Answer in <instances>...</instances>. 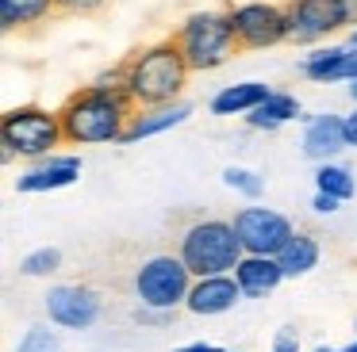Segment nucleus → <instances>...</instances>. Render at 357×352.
Segmentation results:
<instances>
[{"label":"nucleus","mask_w":357,"mask_h":352,"mask_svg":"<svg viewBox=\"0 0 357 352\" xmlns=\"http://www.w3.org/2000/svg\"><path fill=\"white\" fill-rule=\"evenodd\" d=\"M219 352H227V349H219Z\"/></svg>","instance_id":"c9c22d12"},{"label":"nucleus","mask_w":357,"mask_h":352,"mask_svg":"<svg viewBox=\"0 0 357 352\" xmlns=\"http://www.w3.org/2000/svg\"><path fill=\"white\" fill-rule=\"evenodd\" d=\"M342 119H346V145H349V150H357V104H354V111L342 115Z\"/></svg>","instance_id":"cd10ccee"},{"label":"nucleus","mask_w":357,"mask_h":352,"mask_svg":"<svg viewBox=\"0 0 357 352\" xmlns=\"http://www.w3.org/2000/svg\"><path fill=\"white\" fill-rule=\"evenodd\" d=\"M303 77L315 84H338V81H357V50L354 46H326L303 58Z\"/></svg>","instance_id":"4468645a"},{"label":"nucleus","mask_w":357,"mask_h":352,"mask_svg":"<svg viewBox=\"0 0 357 352\" xmlns=\"http://www.w3.org/2000/svg\"><path fill=\"white\" fill-rule=\"evenodd\" d=\"M292 119H300V99L288 96V92H269V99L246 115V122L254 130H280Z\"/></svg>","instance_id":"aec40b11"},{"label":"nucleus","mask_w":357,"mask_h":352,"mask_svg":"<svg viewBox=\"0 0 357 352\" xmlns=\"http://www.w3.org/2000/svg\"><path fill=\"white\" fill-rule=\"evenodd\" d=\"M231 27L242 50H269V46L288 42V12L284 4H269V0H246V4H231Z\"/></svg>","instance_id":"0eeeda50"},{"label":"nucleus","mask_w":357,"mask_h":352,"mask_svg":"<svg viewBox=\"0 0 357 352\" xmlns=\"http://www.w3.org/2000/svg\"><path fill=\"white\" fill-rule=\"evenodd\" d=\"M269 84L261 81H242V84H227L211 96V111L215 115H250L254 107H261L269 99Z\"/></svg>","instance_id":"f3484780"},{"label":"nucleus","mask_w":357,"mask_h":352,"mask_svg":"<svg viewBox=\"0 0 357 352\" xmlns=\"http://www.w3.org/2000/svg\"><path fill=\"white\" fill-rule=\"evenodd\" d=\"M123 73H127L123 88L135 99V107H158V104H177L192 69H188L185 54L177 50V42L162 38V42L135 50L123 61Z\"/></svg>","instance_id":"f03ea898"},{"label":"nucleus","mask_w":357,"mask_h":352,"mask_svg":"<svg viewBox=\"0 0 357 352\" xmlns=\"http://www.w3.org/2000/svg\"><path fill=\"white\" fill-rule=\"evenodd\" d=\"M311 207H315L319 214H334L342 207V199H334V195H326V191H315V199H311Z\"/></svg>","instance_id":"bb28decb"},{"label":"nucleus","mask_w":357,"mask_h":352,"mask_svg":"<svg viewBox=\"0 0 357 352\" xmlns=\"http://www.w3.org/2000/svg\"><path fill=\"white\" fill-rule=\"evenodd\" d=\"M196 275L188 272V264L181 260V253H154L135 268V298L150 310L173 314L177 306H185L188 287Z\"/></svg>","instance_id":"423d86ee"},{"label":"nucleus","mask_w":357,"mask_h":352,"mask_svg":"<svg viewBox=\"0 0 357 352\" xmlns=\"http://www.w3.org/2000/svg\"><path fill=\"white\" fill-rule=\"evenodd\" d=\"M181 260L192 275H227L246 257L231 218H196L177 241Z\"/></svg>","instance_id":"20e7f679"},{"label":"nucleus","mask_w":357,"mask_h":352,"mask_svg":"<svg viewBox=\"0 0 357 352\" xmlns=\"http://www.w3.org/2000/svg\"><path fill=\"white\" fill-rule=\"evenodd\" d=\"M288 42L296 46H315L326 35H338L349 27V8L346 0H288Z\"/></svg>","instance_id":"6e6552de"},{"label":"nucleus","mask_w":357,"mask_h":352,"mask_svg":"<svg viewBox=\"0 0 357 352\" xmlns=\"http://www.w3.org/2000/svg\"><path fill=\"white\" fill-rule=\"evenodd\" d=\"M177 352H219L215 344H204V341H196V344H185V349H177Z\"/></svg>","instance_id":"c85d7f7f"},{"label":"nucleus","mask_w":357,"mask_h":352,"mask_svg":"<svg viewBox=\"0 0 357 352\" xmlns=\"http://www.w3.org/2000/svg\"><path fill=\"white\" fill-rule=\"evenodd\" d=\"M315 191H326V195L334 199H354L357 195V180L354 173H349L346 165H338V161H323V165L315 168Z\"/></svg>","instance_id":"412c9836"},{"label":"nucleus","mask_w":357,"mask_h":352,"mask_svg":"<svg viewBox=\"0 0 357 352\" xmlns=\"http://www.w3.org/2000/svg\"><path fill=\"white\" fill-rule=\"evenodd\" d=\"M16 352H58V337H54V329H43V326L27 329V333L20 337Z\"/></svg>","instance_id":"b1692460"},{"label":"nucleus","mask_w":357,"mask_h":352,"mask_svg":"<svg viewBox=\"0 0 357 352\" xmlns=\"http://www.w3.org/2000/svg\"><path fill=\"white\" fill-rule=\"evenodd\" d=\"M58 268H62V249H54V245H43V249L27 253L24 260H20V272L31 275V280H43V275H54Z\"/></svg>","instance_id":"4be33fe9"},{"label":"nucleus","mask_w":357,"mask_h":352,"mask_svg":"<svg viewBox=\"0 0 357 352\" xmlns=\"http://www.w3.org/2000/svg\"><path fill=\"white\" fill-rule=\"evenodd\" d=\"M342 150H349L346 145V119L342 115H311L307 127H303V153H307L315 165H323V161H334Z\"/></svg>","instance_id":"ddd939ff"},{"label":"nucleus","mask_w":357,"mask_h":352,"mask_svg":"<svg viewBox=\"0 0 357 352\" xmlns=\"http://www.w3.org/2000/svg\"><path fill=\"white\" fill-rule=\"evenodd\" d=\"M346 46H354V50H357V27H354V31H349V35H346Z\"/></svg>","instance_id":"2f4dec72"},{"label":"nucleus","mask_w":357,"mask_h":352,"mask_svg":"<svg viewBox=\"0 0 357 352\" xmlns=\"http://www.w3.org/2000/svg\"><path fill=\"white\" fill-rule=\"evenodd\" d=\"M311 352H338V349H326V344H319V349H311Z\"/></svg>","instance_id":"473e14b6"},{"label":"nucleus","mask_w":357,"mask_h":352,"mask_svg":"<svg viewBox=\"0 0 357 352\" xmlns=\"http://www.w3.org/2000/svg\"><path fill=\"white\" fill-rule=\"evenodd\" d=\"M192 115V107L185 99L177 104H158V107H135L131 122L123 130V142H139V138H150V134H165V130L181 127V122Z\"/></svg>","instance_id":"dca6fc26"},{"label":"nucleus","mask_w":357,"mask_h":352,"mask_svg":"<svg viewBox=\"0 0 357 352\" xmlns=\"http://www.w3.org/2000/svg\"><path fill=\"white\" fill-rule=\"evenodd\" d=\"M346 8H349V23H357V0H346Z\"/></svg>","instance_id":"c756f323"},{"label":"nucleus","mask_w":357,"mask_h":352,"mask_svg":"<svg viewBox=\"0 0 357 352\" xmlns=\"http://www.w3.org/2000/svg\"><path fill=\"white\" fill-rule=\"evenodd\" d=\"M0 161H12V157H27V161H43L66 145L62 138V119L58 111H47L39 104H20L12 111H4L0 119Z\"/></svg>","instance_id":"39448f33"},{"label":"nucleus","mask_w":357,"mask_h":352,"mask_svg":"<svg viewBox=\"0 0 357 352\" xmlns=\"http://www.w3.org/2000/svg\"><path fill=\"white\" fill-rule=\"evenodd\" d=\"M234 280H238L242 295L246 298H265L284 283V268H280L277 257H257V253H246L234 268Z\"/></svg>","instance_id":"2eb2a0df"},{"label":"nucleus","mask_w":357,"mask_h":352,"mask_svg":"<svg viewBox=\"0 0 357 352\" xmlns=\"http://www.w3.org/2000/svg\"><path fill=\"white\" fill-rule=\"evenodd\" d=\"M338 352H357V341H354V344H346V349H338Z\"/></svg>","instance_id":"72a5a7b5"},{"label":"nucleus","mask_w":357,"mask_h":352,"mask_svg":"<svg viewBox=\"0 0 357 352\" xmlns=\"http://www.w3.org/2000/svg\"><path fill=\"white\" fill-rule=\"evenodd\" d=\"M234 230H238V241L246 253H257V257H277L288 245V237L296 234V226L273 207H238L234 211Z\"/></svg>","instance_id":"1a4fd4ad"},{"label":"nucleus","mask_w":357,"mask_h":352,"mask_svg":"<svg viewBox=\"0 0 357 352\" xmlns=\"http://www.w3.org/2000/svg\"><path fill=\"white\" fill-rule=\"evenodd\" d=\"M238 298H246V295H242L234 272H227V275H196L192 287H188L185 310L196 314V318H215V314L234 310Z\"/></svg>","instance_id":"f8f14e48"},{"label":"nucleus","mask_w":357,"mask_h":352,"mask_svg":"<svg viewBox=\"0 0 357 352\" xmlns=\"http://www.w3.org/2000/svg\"><path fill=\"white\" fill-rule=\"evenodd\" d=\"M131 115H135V99L123 88H100V84H85V88L70 92L58 107L66 145L123 142Z\"/></svg>","instance_id":"f257e3e1"},{"label":"nucleus","mask_w":357,"mask_h":352,"mask_svg":"<svg viewBox=\"0 0 357 352\" xmlns=\"http://www.w3.org/2000/svg\"><path fill=\"white\" fill-rule=\"evenodd\" d=\"M108 0H58V12L66 15H96Z\"/></svg>","instance_id":"393cba45"},{"label":"nucleus","mask_w":357,"mask_h":352,"mask_svg":"<svg viewBox=\"0 0 357 352\" xmlns=\"http://www.w3.org/2000/svg\"><path fill=\"white\" fill-rule=\"evenodd\" d=\"M319 257H323V245L315 241V234H303V230H296V234L288 237V245L277 253L280 268H284V280L307 275L311 268L319 264Z\"/></svg>","instance_id":"6ab92c4d"},{"label":"nucleus","mask_w":357,"mask_h":352,"mask_svg":"<svg viewBox=\"0 0 357 352\" xmlns=\"http://www.w3.org/2000/svg\"><path fill=\"white\" fill-rule=\"evenodd\" d=\"M354 329H357V321H354Z\"/></svg>","instance_id":"f704fd0d"},{"label":"nucleus","mask_w":357,"mask_h":352,"mask_svg":"<svg viewBox=\"0 0 357 352\" xmlns=\"http://www.w3.org/2000/svg\"><path fill=\"white\" fill-rule=\"evenodd\" d=\"M273 352H300V337H296L292 326H284L277 337H273Z\"/></svg>","instance_id":"a878e982"},{"label":"nucleus","mask_w":357,"mask_h":352,"mask_svg":"<svg viewBox=\"0 0 357 352\" xmlns=\"http://www.w3.org/2000/svg\"><path fill=\"white\" fill-rule=\"evenodd\" d=\"M58 15V0H0V27L16 35V31H31Z\"/></svg>","instance_id":"a211bd4d"},{"label":"nucleus","mask_w":357,"mask_h":352,"mask_svg":"<svg viewBox=\"0 0 357 352\" xmlns=\"http://www.w3.org/2000/svg\"><path fill=\"white\" fill-rule=\"evenodd\" d=\"M223 184L231 191H238V195H246V199H257L265 191V180L257 173H250V168H242V165H227L223 168Z\"/></svg>","instance_id":"5701e85b"},{"label":"nucleus","mask_w":357,"mask_h":352,"mask_svg":"<svg viewBox=\"0 0 357 352\" xmlns=\"http://www.w3.org/2000/svg\"><path fill=\"white\" fill-rule=\"evenodd\" d=\"M169 38L185 54L192 73H211V69L227 65L242 50L238 38H234V27H231V12H215V8L185 15V23Z\"/></svg>","instance_id":"7ed1b4c3"},{"label":"nucleus","mask_w":357,"mask_h":352,"mask_svg":"<svg viewBox=\"0 0 357 352\" xmlns=\"http://www.w3.org/2000/svg\"><path fill=\"white\" fill-rule=\"evenodd\" d=\"M81 176V157L77 153H50L43 161H31L27 173L16 176V191L20 195H39V191H58L77 184Z\"/></svg>","instance_id":"9b49d317"},{"label":"nucleus","mask_w":357,"mask_h":352,"mask_svg":"<svg viewBox=\"0 0 357 352\" xmlns=\"http://www.w3.org/2000/svg\"><path fill=\"white\" fill-rule=\"evenodd\" d=\"M346 92H349V99L357 104V81H349V84H346Z\"/></svg>","instance_id":"7c9ffc66"},{"label":"nucleus","mask_w":357,"mask_h":352,"mask_svg":"<svg viewBox=\"0 0 357 352\" xmlns=\"http://www.w3.org/2000/svg\"><path fill=\"white\" fill-rule=\"evenodd\" d=\"M100 291L89 283H54L47 291V314L62 329H93L100 318Z\"/></svg>","instance_id":"9d476101"}]
</instances>
